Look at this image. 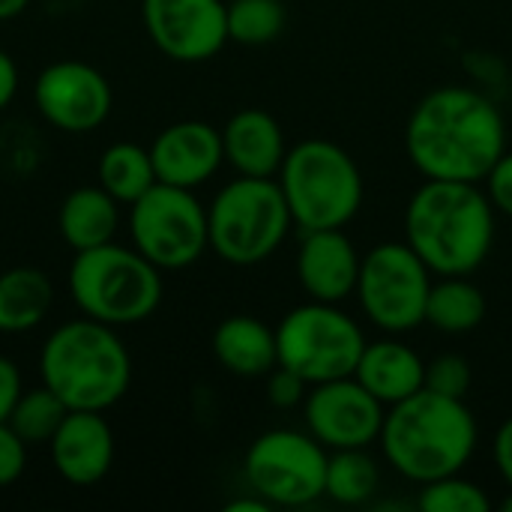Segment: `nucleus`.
Segmentation results:
<instances>
[{"label":"nucleus","instance_id":"obj_1","mask_svg":"<svg viewBox=\"0 0 512 512\" xmlns=\"http://www.w3.org/2000/svg\"><path fill=\"white\" fill-rule=\"evenodd\" d=\"M507 150V120L477 87L444 84L426 93L405 126V153L423 180L483 183Z\"/></svg>","mask_w":512,"mask_h":512},{"label":"nucleus","instance_id":"obj_2","mask_svg":"<svg viewBox=\"0 0 512 512\" xmlns=\"http://www.w3.org/2000/svg\"><path fill=\"white\" fill-rule=\"evenodd\" d=\"M495 213L480 183L423 180L405 204V243L432 276H471L492 255Z\"/></svg>","mask_w":512,"mask_h":512},{"label":"nucleus","instance_id":"obj_3","mask_svg":"<svg viewBox=\"0 0 512 512\" xmlns=\"http://www.w3.org/2000/svg\"><path fill=\"white\" fill-rule=\"evenodd\" d=\"M378 444L399 477L423 486L465 471L477 453L480 426L465 399L423 387L387 408Z\"/></svg>","mask_w":512,"mask_h":512},{"label":"nucleus","instance_id":"obj_4","mask_svg":"<svg viewBox=\"0 0 512 512\" xmlns=\"http://www.w3.org/2000/svg\"><path fill=\"white\" fill-rule=\"evenodd\" d=\"M39 378L69 411H108L129 393L132 357L117 327L81 315L48 333Z\"/></svg>","mask_w":512,"mask_h":512},{"label":"nucleus","instance_id":"obj_5","mask_svg":"<svg viewBox=\"0 0 512 512\" xmlns=\"http://www.w3.org/2000/svg\"><path fill=\"white\" fill-rule=\"evenodd\" d=\"M66 282L81 315L117 330L147 321L165 294L162 270L117 240L75 252Z\"/></svg>","mask_w":512,"mask_h":512},{"label":"nucleus","instance_id":"obj_6","mask_svg":"<svg viewBox=\"0 0 512 512\" xmlns=\"http://www.w3.org/2000/svg\"><path fill=\"white\" fill-rule=\"evenodd\" d=\"M276 183L300 231L345 228L366 198L360 165L342 144L327 138L288 147Z\"/></svg>","mask_w":512,"mask_h":512},{"label":"nucleus","instance_id":"obj_7","mask_svg":"<svg viewBox=\"0 0 512 512\" xmlns=\"http://www.w3.org/2000/svg\"><path fill=\"white\" fill-rule=\"evenodd\" d=\"M294 228L276 177H243L225 183L207 204L210 249L234 267L273 258Z\"/></svg>","mask_w":512,"mask_h":512},{"label":"nucleus","instance_id":"obj_8","mask_svg":"<svg viewBox=\"0 0 512 512\" xmlns=\"http://www.w3.org/2000/svg\"><path fill=\"white\" fill-rule=\"evenodd\" d=\"M366 342L360 321L342 303L306 300L276 324L279 366L297 372L309 387L354 375Z\"/></svg>","mask_w":512,"mask_h":512},{"label":"nucleus","instance_id":"obj_9","mask_svg":"<svg viewBox=\"0 0 512 512\" xmlns=\"http://www.w3.org/2000/svg\"><path fill=\"white\" fill-rule=\"evenodd\" d=\"M129 240L162 273L192 267L210 249L207 207L195 189L153 183L138 201L129 204Z\"/></svg>","mask_w":512,"mask_h":512},{"label":"nucleus","instance_id":"obj_10","mask_svg":"<svg viewBox=\"0 0 512 512\" xmlns=\"http://www.w3.org/2000/svg\"><path fill=\"white\" fill-rule=\"evenodd\" d=\"M432 291V270L402 240L372 246L360 261L357 303L372 327L402 336L426 324V303Z\"/></svg>","mask_w":512,"mask_h":512},{"label":"nucleus","instance_id":"obj_11","mask_svg":"<svg viewBox=\"0 0 512 512\" xmlns=\"http://www.w3.org/2000/svg\"><path fill=\"white\" fill-rule=\"evenodd\" d=\"M330 450L300 429H270L258 435L243 459L249 492L270 507H309L324 498Z\"/></svg>","mask_w":512,"mask_h":512},{"label":"nucleus","instance_id":"obj_12","mask_svg":"<svg viewBox=\"0 0 512 512\" xmlns=\"http://www.w3.org/2000/svg\"><path fill=\"white\" fill-rule=\"evenodd\" d=\"M36 114L69 135L99 129L114 108L111 81L84 60H54L33 81Z\"/></svg>","mask_w":512,"mask_h":512},{"label":"nucleus","instance_id":"obj_13","mask_svg":"<svg viewBox=\"0 0 512 512\" xmlns=\"http://www.w3.org/2000/svg\"><path fill=\"white\" fill-rule=\"evenodd\" d=\"M387 405L378 402L354 375L312 384L303 399L306 432L333 450H369L384 429Z\"/></svg>","mask_w":512,"mask_h":512},{"label":"nucleus","instance_id":"obj_14","mask_svg":"<svg viewBox=\"0 0 512 512\" xmlns=\"http://www.w3.org/2000/svg\"><path fill=\"white\" fill-rule=\"evenodd\" d=\"M141 21L150 42L177 63H204L231 42L225 0H141Z\"/></svg>","mask_w":512,"mask_h":512},{"label":"nucleus","instance_id":"obj_15","mask_svg":"<svg viewBox=\"0 0 512 512\" xmlns=\"http://www.w3.org/2000/svg\"><path fill=\"white\" fill-rule=\"evenodd\" d=\"M150 159L159 183L198 189L225 165L222 129L204 120L171 123L153 138Z\"/></svg>","mask_w":512,"mask_h":512},{"label":"nucleus","instance_id":"obj_16","mask_svg":"<svg viewBox=\"0 0 512 512\" xmlns=\"http://www.w3.org/2000/svg\"><path fill=\"white\" fill-rule=\"evenodd\" d=\"M360 261L363 255L357 252L345 228H318V231H303L294 270L309 300L345 303L357 291Z\"/></svg>","mask_w":512,"mask_h":512},{"label":"nucleus","instance_id":"obj_17","mask_svg":"<svg viewBox=\"0 0 512 512\" xmlns=\"http://www.w3.org/2000/svg\"><path fill=\"white\" fill-rule=\"evenodd\" d=\"M48 450L60 480L72 486H96L114 465V432L102 411H69Z\"/></svg>","mask_w":512,"mask_h":512},{"label":"nucleus","instance_id":"obj_18","mask_svg":"<svg viewBox=\"0 0 512 512\" xmlns=\"http://www.w3.org/2000/svg\"><path fill=\"white\" fill-rule=\"evenodd\" d=\"M225 162L243 177H276L288 144L279 120L264 108H243L222 126Z\"/></svg>","mask_w":512,"mask_h":512},{"label":"nucleus","instance_id":"obj_19","mask_svg":"<svg viewBox=\"0 0 512 512\" xmlns=\"http://www.w3.org/2000/svg\"><path fill=\"white\" fill-rule=\"evenodd\" d=\"M354 378L387 408L420 393L426 384V360L402 339L390 336L366 342Z\"/></svg>","mask_w":512,"mask_h":512},{"label":"nucleus","instance_id":"obj_20","mask_svg":"<svg viewBox=\"0 0 512 512\" xmlns=\"http://www.w3.org/2000/svg\"><path fill=\"white\" fill-rule=\"evenodd\" d=\"M213 357L237 378H267L279 366L276 330L255 315H231L213 330Z\"/></svg>","mask_w":512,"mask_h":512},{"label":"nucleus","instance_id":"obj_21","mask_svg":"<svg viewBox=\"0 0 512 512\" xmlns=\"http://www.w3.org/2000/svg\"><path fill=\"white\" fill-rule=\"evenodd\" d=\"M57 231L72 252L111 243L120 231V201L102 186H78L60 201Z\"/></svg>","mask_w":512,"mask_h":512},{"label":"nucleus","instance_id":"obj_22","mask_svg":"<svg viewBox=\"0 0 512 512\" xmlns=\"http://www.w3.org/2000/svg\"><path fill=\"white\" fill-rule=\"evenodd\" d=\"M54 306V285L39 267H12L0 273V333L18 336L36 330Z\"/></svg>","mask_w":512,"mask_h":512},{"label":"nucleus","instance_id":"obj_23","mask_svg":"<svg viewBox=\"0 0 512 512\" xmlns=\"http://www.w3.org/2000/svg\"><path fill=\"white\" fill-rule=\"evenodd\" d=\"M486 294L480 285L471 282V276H438L429 291L426 303V324L447 336L471 333L486 318Z\"/></svg>","mask_w":512,"mask_h":512},{"label":"nucleus","instance_id":"obj_24","mask_svg":"<svg viewBox=\"0 0 512 512\" xmlns=\"http://www.w3.org/2000/svg\"><path fill=\"white\" fill-rule=\"evenodd\" d=\"M96 174H99V186L108 195H114L120 204L138 201L156 183L150 147H141L135 141H117L105 147Z\"/></svg>","mask_w":512,"mask_h":512},{"label":"nucleus","instance_id":"obj_25","mask_svg":"<svg viewBox=\"0 0 512 512\" xmlns=\"http://www.w3.org/2000/svg\"><path fill=\"white\" fill-rule=\"evenodd\" d=\"M381 486V468L369 450H333L327 462L324 495L342 507L369 504Z\"/></svg>","mask_w":512,"mask_h":512},{"label":"nucleus","instance_id":"obj_26","mask_svg":"<svg viewBox=\"0 0 512 512\" xmlns=\"http://www.w3.org/2000/svg\"><path fill=\"white\" fill-rule=\"evenodd\" d=\"M66 414H69L66 402L42 384V387L21 393V399L15 402L6 423L15 429V435L27 447H42V444H51V438L63 426Z\"/></svg>","mask_w":512,"mask_h":512},{"label":"nucleus","instance_id":"obj_27","mask_svg":"<svg viewBox=\"0 0 512 512\" xmlns=\"http://www.w3.org/2000/svg\"><path fill=\"white\" fill-rule=\"evenodd\" d=\"M288 21L282 0H231L228 39L240 45H267L282 36Z\"/></svg>","mask_w":512,"mask_h":512},{"label":"nucleus","instance_id":"obj_28","mask_svg":"<svg viewBox=\"0 0 512 512\" xmlns=\"http://www.w3.org/2000/svg\"><path fill=\"white\" fill-rule=\"evenodd\" d=\"M417 507L423 512H489L492 501L474 480L459 474L432 480L420 486Z\"/></svg>","mask_w":512,"mask_h":512},{"label":"nucleus","instance_id":"obj_29","mask_svg":"<svg viewBox=\"0 0 512 512\" xmlns=\"http://www.w3.org/2000/svg\"><path fill=\"white\" fill-rule=\"evenodd\" d=\"M426 390H435L441 396L465 399L471 390V363L462 354H438L426 363Z\"/></svg>","mask_w":512,"mask_h":512},{"label":"nucleus","instance_id":"obj_30","mask_svg":"<svg viewBox=\"0 0 512 512\" xmlns=\"http://www.w3.org/2000/svg\"><path fill=\"white\" fill-rule=\"evenodd\" d=\"M306 393H309V384H306L297 372H291V369H285V366H276V369L267 375V399H270V405L279 408V411L303 408Z\"/></svg>","mask_w":512,"mask_h":512},{"label":"nucleus","instance_id":"obj_31","mask_svg":"<svg viewBox=\"0 0 512 512\" xmlns=\"http://www.w3.org/2000/svg\"><path fill=\"white\" fill-rule=\"evenodd\" d=\"M27 468V444L9 423H0V489L12 486Z\"/></svg>","mask_w":512,"mask_h":512},{"label":"nucleus","instance_id":"obj_32","mask_svg":"<svg viewBox=\"0 0 512 512\" xmlns=\"http://www.w3.org/2000/svg\"><path fill=\"white\" fill-rule=\"evenodd\" d=\"M483 183H486V195L495 204V210L512 219V150H504V156L492 165V171Z\"/></svg>","mask_w":512,"mask_h":512},{"label":"nucleus","instance_id":"obj_33","mask_svg":"<svg viewBox=\"0 0 512 512\" xmlns=\"http://www.w3.org/2000/svg\"><path fill=\"white\" fill-rule=\"evenodd\" d=\"M21 393H24V378H21L18 363L0 354V423L9 420Z\"/></svg>","mask_w":512,"mask_h":512},{"label":"nucleus","instance_id":"obj_34","mask_svg":"<svg viewBox=\"0 0 512 512\" xmlns=\"http://www.w3.org/2000/svg\"><path fill=\"white\" fill-rule=\"evenodd\" d=\"M492 456H495V468L501 480L507 483V489H512V417L498 426L495 441H492Z\"/></svg>","mask_w":512,"mask_h":512},{"label":"nucleus","instance_id":"obj_35","mask_svg":"<svg viewBox=\"0 0 512 512\" xmlns=\"http://www.w3.org/2000/svg\"><path fill=\"white\" fill-rule=\"evenodd\" d=\"M18 84H21V75H18V63L9 51L0 48V114L15 102L18 96Z\"/></svg>","mask_w":512,"mask_h":512},{"label":"nucleus","instance_id":"obj_36","mask_svg":"<svg viewBox=\"0 0 512 512\" xmlns=\"http://www.w3.org/2000/svg\"><path fill=\"white\" fill-rule=\"evenodd\" d=\"M225 510L228 512H267L270 510V504L261 498V495H249V498H237V501H231V504H225Z\"/></svg>","mask_w":512,"mask_h":512},{"label":"nucleus","instance_id":"obj_37","mask_svg":"<svg viewBox=\"0 0 512 512\" xmlns=\"http://www.w3.org/2000/svg\"><path fill=\"white\" fill-rule=\"evenodd\" d=\"M27 6H30V0H0V21L18 18Z\"/></svg>","mask_w":512,"mask_h":512},{"label":"nucleus","instance_id":"obj_38","mask_svg":"<svg viewBox=\"0 0 512 512\" xmlns=\"http://www.w3.org/2000/svg\"><path fill=\"white\" fill-rule=\"evenodd\" d=\"M501 512H512V489H510V495L501 501Z\"/></svg>","mask_w":512,"mask_h":512}]
</instances>
